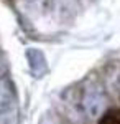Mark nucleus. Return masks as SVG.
Masks as SVG:
<instances>
[{"instance_id": "obj_2", "label": "nucleus", "mask_w": 120, "mask_h": 124, "mask_svg": "<svg viewBox=\"0 0 120 124\" xmlns=\"http://www.w3.org/2000/svg\"><path fill=\"white\" fill-rule=\"evenodd\" d=\"M99 124H120V108L107 109L99 119Z\"/></svg>"}, {"instance_id": "obj_1", "label": "nucleus", "mask_w": 120, "mask_h": 124, "mask_svg": "<svg viewBox=\"0 0 120 124\" xmlns=\"http://www.w3.org/2000/svg\"><path fill=\"white\" fill-rule=\"evenodd\" d=\"M82 108L87 117L91 119H100L105 113V96L99 86H91L86 89L82 98Z\"/></svg>"}]
</instances>
